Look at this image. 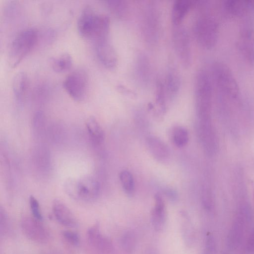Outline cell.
Wrapping results in <instances>:
<instances>
[{
  "mask_svg": "<svg viewBox=\"0 0 254 254\" xmlns=\"http://www.w3.org/2000/svg\"><path fill=\"white\" fill-rule=\"evenodd\" d=\"M110 20L105 14H98L90 5L82 10L77 22L79 35L96 42L109 39Z\"/></svg>",
  "mask_w": 254,
  "mask_h": 254,
  "instance_id": "1",
  "label": "cell"
},
{
  "mask_svg": "<svg viewBox=\"0 0 254 254\" xmlns=\"http://www.w3.org/2000/svg\"><path fill=\"white\" fill-rule=\"evenodd\" d=\"M194 100L198 122H211L214 89L210 72L205 69L198 71L194 82Z\"/></svg>",
  "mask_w": 254,
  "mask_h": 254,
  "instance_id": "2",
  "label": "cell"
},
{
  "mask_svg": "<svg viewBox=\"0 0 254 254\" xmlns=\"http://www.w3.org/2000/svg\"><path fill=\"white\" fill-rule=\"evenodd\" d=\"M219 27L217 20L212 15L203 13L196 18L193 33L197 43L203 48L211 49L217 44Z\"/></svg>",
  "mask_w": 254,
  "mask_h": 254,
  "instance_id": "3",
  "label": "cell"
},
{
  "mask_svg": "<svg viewBox=\"0 0 254 254\" xmlns=\"http://www.w3.org/2000/svg\"><path fill=\"white\" fill-rule=\"evenodd\" d=\"M37 29L27 28L20 31L14 38L9 48L8 62L11 67H14L31 51L38 39Z\"/></svg>",
  "mask_w": 254,
  "mask_h": 254,
  "instance_id": "4",
  "label": "cell"
},
{
  "mask_svg": "<svg viewBox=\"0 0 254 254\" xmlns=\"http://www.w3.org/2000/svg\"><path fill=\"white\" fill-rule=\"evenodd\" d=\"M99 182L92 176H85L77 180L67 181L65 185L66 192L73 197L84 201L96 199L100 192Z\"/></svg>",
  "mask_w": 254,
  "mask_h": 254,
  "instance_id": "5",
  "label": "cell"
},
{
  "mask_svg": "<svg viewBox=\"0 0 254 254\" xmlns=\"http://www.w3.org/2000/svg\"><path fill=\"white\" fill-rule=\"evenodd\" d=\"M238 49L243 60L249 65H254V19L245 15L239 28Z\"/></svg>",
  "mask_w": 254,
  "mask_h": 254,
  "instance_id": "6",
  "label": "cell"
},
{
  "mask_svg": "<svg viewBox=\"0 0 254 254\" xmlns=\"http://www.w3.org/2000/svg\"><path fill=\"white\" fill-rule=\"evenodd\" d=\"M159 10L153 2L145 5L142 18V30L144 37L150 44H154L159 39L160 20Z\"/></svg>",
  "mask_w": 254,
  "mask_h": 254,
  "instance_id": "7",
  "label": "cell"
},
{
  "mask_svg": "<svg viewBox=\"0 0 254 254\" xmlns=\"http://www.w3.org/2000/svg\"><path fill=\"white\" fill-rule=\"evenodd\" d=\"M172 40L175 53L183 67H189L191 64L192 54L190 36L182 25L174 26Z\"/></svg>",
  "mask_w": 254,
  "mask_h": 254,
  "instance_id": "8",
  "label": "cell"
},
{
  "mask_svg": "<svg viewBox=\"0 0 254 254\" xmlns=\"http://www.w3.org/2000/svg\"><path fill=\"white\" fill-rule=\"evenodd\" d=\"M88 76L86 70L77 68L65 77L63 85L68 95L74 100L80 101L84 98L87 88Z\"/></svg>",
  "mask_w": 254,
  "mask_h": 254,
  "instance_id": "9",
  "label": "cell"
},
{
  "mask_svg": "<svg viewBox=\"0 0 254 254\" xmlns=\"http://www.w3.org/2000/svg\"><path fill=\"white\" fill-rule=\"evenodd\" d=\"M21 230L24 235L31 241L38 244L47 243L50 234L46 226L34 217H24L20 223Z\"/></svg>",
  "mask_w": 254,
  "mask_h": 254,
  "instance_id": "10",
  "label": "cell"
},
{
  "mask_svg": "<svg viewBox=\"0 0 254 254\" xmlns=\"http://www.w3.org/2000/svg\"><path fill=\"white\" fill-rule=\"evenodd\" d=\"M87 240L90 247L97 254H113V243L108 237L102 234L98 223L88 229Z\"/></svg>",
  "mask_w": 254,
  "mask_h": 254,
  "instance_id": "11",
  "label": "cell"
},
{
  "mask_svg": "<svg viewBox=\"0 0 254 254\" xmlns=\"http://www.w3.org/2000/svg\"><path fill=\"white\" fill-rule=\"evenodd\" d=\"M96 53L98 60L105 67L110 69L116 67L117 54L109 39L96 42Z\"/></svg>",
  "mask_w": 254,
  "mask_h": 254,
  "instance_id": "12",
  "label": "cell"
},
{
  "mask_svg": "<svg viewBox=\"0 0 254 254\" xmlns=\"http://www.w3.org/2000/svg\"><path fill=\"white\" fill-rule=\"evenodd\" d=\"M134 73L138 84L143 87L148 86L150 83L151 69L150 60L143 53H139L135 59Z\"/></svg>",
  "mask_w": 254,
  "mask_h": 254,
  "instance_id": "13",
  "label": "cell"
},
{
  "mask_svg": "<svg viewBox=\"0 0 254 254\" xmlns=\"http://www.w3.org/2000/svg\"><path fill=\"white\" fill-rule=\"evenodd\" d=\"M52 209L57 220L63 226L75 228L78 226V221L68 207L62 201L55 199L52 203Z\"/></svg>",
  "mask_w": 254,
  "mask_h": 254,
  "instance_id": "14",
  "label": "cell"
},
{
  "mask_svg": "<svg viewBox=\"0 0 254 254\" xmlns=\"http://www.w3.org/2000/svg\"><path fill=\"white\" fill-rule=\"evenodd\" d=\"M163 84L167 100H174L179 93L181 86L180 73L174 66L169 67Z\"/></svg>",
  "mask_w": 254,
  "mask_h": 254,
  "instance_id": "15",
  "label": "cell"
},
{
  "mask_svg": "<svg viewBox=\"0 0 254 254\" xmlns=\"http://www.w3.org/2000/svg\"><path fill=\"white\" fill-rule=\"evenodd\" d=\"M246 222L248 221L246 219L237 215L227 236V245L230 250H235L240 245L244 237Z\"/></svg>",
  "mask_w": 254,
  "mask_h": 254,
  "instance_id": "16",
  "label": "cell"
},
{
  "mask_svg": "<svg viewBox=\"0 0 254 254\" xmlns=\"http://www.w3.org/2000/svg\"><path fill=\"white\" fill-rule=\"evenodd\" d=\"M155 205L151 213V222L155 231L161 232L166 221L165 205L162 197L158 194L154 196Z\"/></svg>",
  "mask_w": 254,
  "mask_h": 254,
  "instance_id": "17",
  "label": "cell"
},
{
  "mask_svg": "<svg viewBox=\"0 0 254 254\" xmlns=\"http://www.w3.org/2000/svg\"><path fill=\"white\" fill-rule=\"evenodd\" d=\"M197 1L178 0L174 2L171 12L172 21L174 26L182 25L185 16L192 7L196 6Z\"/></svg>",
  "mask_w": 254,
  "mask_h": 254,
  "instance_id": "18",
  "label": "cell"
},
{
  "mask_svg": "<svg viewBox=\"0 0 254 254\" xmlns=\"http://www.w3.org/2000/svg\"><path fill=\"white\" fill-rule=\"evenodd\" d=\"M146 143L149 151L157 160H164L170 155L167 145L160 138L154 136H149L146 139Z\"/></svg>",
  "mask_w": 254,
  "mask_h": 254,
  "instance_id": "19",
  "label": "cell"
},
{
  "mask_svg": "<svg viewBox=\"0 0 254 254\" xmlns=\"http://www.w3.org/2000/svg\"><path fill=\"white\" fill-rule=\"evenodd\" d=\"M28 85V77L23 71L17 72L13 77L12 82L13 93L15 100L21 103L26 93Z\"/></svg>",
  "mask_w": 254,
  "mask_h": 254,
  "instance_id": "20",
  "label": "cell"
},
{
  "mask_svg": "<svg viewBox=\"0 0 254 254\" xmlns=\"http://www.w3.org/2000/svg\"><path fill=\"white\" fill-rule=\"evenodd\" d=\"M252 6V1L243 0L225 1L224 8L225 12L231 16L245 15Z\"/></svg>",
  "mask_w": 254,
  "mask_h": 254,
  "instance_id": "21",
  "label": "cell"
},
{
  "mask_svg": "<svg viewBox=\"0 0 254 254\" xmlns=\"http://www.w3.org/2000/svg\"><path fill=\"white\" fill-rule=\"evenodd\" d=\"M87 132L92 140L96 144L103 143L105 139V134L100 124L93 117H89L86 122Z\"/></svg>",
  "mask_w": 254,
  "mask_h": 254,
  "instance_id": "22",
  "label": "cell"
},
{
  "mask_svg": "<svg viewBox=\"0 0 254 254\" xmlns=\"http://www.w3.org/2000/svg\"><path fill=\"white\" fill-rule=\"evenodd\" d=\"M72 58L68 53H63L51 60L53 69L57 72H64L68 71L72 65Z\"/></svg>",
  "mask_w": 254,
  "mask_h": 254,
  "instance_id": "23",
  "label": "cell"
},
{
  "mask_svg": "<svg viewBox=\"0 0 254 254\" xmlns=\"http://www.w3.org/2000/svg\"><path fill=\"white\" fill-rule=\"evenodd\" d=\"M104 2L111 12L116 17L123 19L128 13L127 2L123 0H107Z\"/></svg>",
  "mask_w": 254,
  "mask_h": 254,
  "instance_id": "24",
  "label": "cell"
},
{
  "mask_svg": "<svg viewBox=\"0 0 254 254\" xmlns=\"http://www.w3.org/2000/svg\"><path fill=\"white\" fill-rule=\"evenodd\" d=\"M120 180L125 192L128 196H132L134 192V182L132 174L127 170H124L120 174Z\"/></svg>",
  "mask_w": 254,
  "mask_h": 254,
  "instance_id": "25",
  "label": "cell"
},
{
  "mask_svg": "<svg viewBox=\"0 0 254 254\" xmlns=\"http://www.w3.org/2000/svg\"><path fill=\"white\" fill-rule=\"evenodd\" d=\"M167 100L163 82L158 80L156 86L155 103L159 110L162 113H164L166 110Z\"/></svg>",
  "mask_w": 254,
  "mask_h": 254,
  "instance_id": "26",
  "label": "cell"
},
{
  "mask_svg": "<svg viewBox=\"0 0 254 254\" xmlns=\"http://www.w3.org/2000/svg\"><path fill=\"white\" fill-rule=\"evenodd\" d=\"M172 138L174 144L178 147L185 146L189 141L187 130L183 127H176L173 130Z\"/></svg>",
  "mask_w": 254,
  "mask_h": 254,
  "instance_id": "27",
  "label": "cell"
},
{
  "mask_svg": "<svg viewBox=\"0 0 254 254\" xmlns=\"http://www.w3.org/2000/svg\"><path fill=\"white\" fill-rule=\"evenodd\" d=\"M121 246L127 252H132L136 244V239L134 233L131 231L125 232L121 238Z\"/></svg>",
  "mask_w": 254,
  "mask_h": 254,
  "instance_id": "28",
  "label": "cell"
},
{
  "mask_svg": "<svg viewBox=\"0 0 254 254\" xmlns=\"http://www.w3.org/2000/svg\"><path fill=\"white\" fill-rule=\"evenodd\" d=\"M11 225L7 213L2 206L0 207V233L1 236L7 235L11 231Z\"/></svg>",
  "mask_w": 254,
  "mask_h": 254,
  "instance_id": "29",
  "label": "cell"
},
{
  "mask_svg": "<svg viewBox=\"0 0 254 254\" xmlns=\"http://www.w3.org/2000/svg\"><path fill=\"white\" fill-rule=\"evenodd\" d=\"M33 126L35 133L39 134L44 131L45 126V117L42 112L38 111L35 114L33 119Z\"/></svg>",
  "mask_w": 254,
  "mask_h": 254,
  "instance_id": "30",
  "label": "cell"
},
{
  "mask_svg": "<svg viewBox=\"0 0 254 254\" xmlns=\"http://www.w3.org/2000/svg\"><path fill=\"white\" fill-rule=\"evenodd\" d=\"M29 205L33 217L39 220L42 221L43 216L39 201L33 195H31L29 197Z\"/></svg>",
  "mask_w": 254,
  "mask_h": 254,
  "instance_id": "31",
  "label": "cell"
},
{
  "mask_svg": "<svg viewBox=\"0 0 254 254\" xmlns=\"http://www.w3.org/2000/svg\"><path fill=\"white\" fill-rule=\"evenodd\" d=\"M62 235L64 240L70 245L75 247L79 245L80 238L76 232L69 230L63 231Z\"/></svg>",
  "mask_w": 254,
  "mask_h": 254,
  "instance_id": "32",
  "label": "cell"
},
{
  "mask_svg": "<svg viewBox=\"0 0 254 254\" xmlns=\"http://www.w3.org/2000/svg\"><path fill=\"white\" fill-rule=\"evenodd\" d=\"M216 251L215 239L212 235H208L205 241V254H216Z\"/></svg>",
  "mask_w": 254,
  "mask_h": 254,
  "instance_id": "33",
  "label": "cell"
},
{
  "mask_svg": "<svg viewBox=\"0 0 254 254\" xmlns=\"http://www.w3.org/2000/svg\"><path fill=\"white\" fill-rule=\"evenodd\" d=\"M246 250L250 254H254V229L249 235L246 243Z\"/></svg>",
  "mask_w": 254,
  "mask_h": 254,
  "instance_id": "34",
  "label": "cell"
},
{
  "mask_svg": "<svg viewBox=\"0 0 254 254\" xmlns=\"http://www.w3.org/2000/svg\"><path fill=\"white\" fill-rule=\"evenodd\" d=\"M167 197L171 201H175L177 199V193L174 190L172 189H167L165 191Z\"/></svg>",
  "mask_w": 254,
  "mask_h": 254,
  "instance_id": "35",
  "label": "cell"
},
{
  "mask_svg": "<svg viewBox=\"0 0 254 254\" xmlns=\"http://www.w3.org/2000/svg\"><path fill=\"white\" fill-rule=\"evenodd\" d=\"M252 5L253 7H254V1H252Z\"/></svg>",
  "mask_w": 254,
  "mask_h": 254,
  "instance_id": "36",
  "label": "cell"
}]
</instances>
